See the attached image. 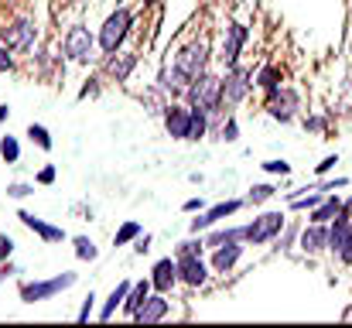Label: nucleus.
Returning a JSON list of instances; mask_svg holds the SVG:
<instances>
[{
  "instance_id": "f257e3e1",
  "label": "nucleus",
  "mask_w": 352,
  "mask_h": 328,
  "mask_svg": "<svg viewBox=\"0 0 352 328\" xmlns=\"http://www.w3.org/2000/svg\"><path fill=\"white\" fill-rule=\"evenodd\" d=\"M185 103H188V107L206 109L209 116L226 113V103H223V76H216V72H202V76H195L192 86L185 89Z\"/></svg>"
},
{
  "instance_id": "f3484780",
  "label": "nucleus",
  "mask_w": 352,
  "mask_h": 328,
  "mask_svg": "<svg viewBox=\"0 0 352 328\" xmlns=\"http://www.w3.org/2000/svg\"><path fill=\"white\" fill-rule=\"evenodd\" d=\"M137 62H140V55H137V52H126V48H120V52H113V55H107L103 69H107V76H110L113 83H126V79L133 76Z\"/></svg>"
},
{
  "instance_id": "a18cd8bd",
  "label": "nucleus",
  "mask_w": 352,
  "mask_h": 328,
  "mask_svg": "<svg viewBox=\"0 0 352 328\" xmlns=\"http://www.w3.org/2000/svg\"><path fill=\"white\" fill-rule=\"evenodd\" d=\"M182 209H185V212H206V202H202V199H188Z\"/></svg>"
},
{
  "instance_id": "4c0bfd02",
  "label": "nucleus",
  "mask_w": 352,
  "mask_h": 328,
  "mask_svg": "<svg viewBox=\"0 0 352 328\" xmlns=\"http://www.w3.org/2000/svg\"><path fill=\"white\" fill-rule=\"evenodd\" d=\"M305 130H308V133H325V130H329V120H325V116H308V120H305Z\"/></svg>"
},
{
  "instance_id": "c756f323",
  "label": "nucleus",
  "mask_w": 352,
  "mask_h": 328,
  "mask_svg": "<svg viewBox=\"0 0 352 328\" xmlns=\"http://www.w3.org/2000/svg\"><path fill=\"white\" fill-rule=\"evenodd\" d=\"M202 250H209V246H206V236H202V232H192L188 239H182V243L175 246V256H188V253H202Z\"/></svg>"
},
{
  "instance_id": "9b49d317",
  "label": "nucleus",
  "mask_w": 352,
  "mask_h": 328,
  "mask_svg": "<svg viewBox=\"0 0 352 328\" xmlns=\"http://www.w3.org/2000/svg\"><path fill=\"white\" fill-rule=\"evenodd\" d=\"M329 229H332V243H329V250L339 256V263L352 267V209L342 206V212L329 222Z\"/></svg>"
},
{
  "instance_id": "39448f33",
  "label": "nucleus",
  "mask_w": 352,
  "mask_h": 328,
  "mask_svg": "<svg viewBox=\"0 0 352 328\" xmlns=\"http://www.w3.org/2000/svg\"><path fill=\"white\" fill-rule=\"evenodd\" d=\"M100 48L96 34L86 24H69L62 34V55L69 62H93V52Z\"/></svg>"
},
{
  "instance_id": "aec40b11",
  "label": "nucleus",
  "mask_w": 352,
  "mask_h": 328,
  "mask_svg": "<svg viewBox=\"0 0 352 328\" xmlns=\"http://www.w3.org/2000/svg\"><path fill=\"white\" fill-rule=\"evenodd\" d=\"M17 219L34 232V236H41L45 243H62L65 239V229L62 226H52V222H45V219H38V216H31V212H17Z\"/></svg>"
},
{
  "instance_id": "423d86ee",
  "label": "nucleus",
  "mask_w": 352,
  "mask_h": 328,
  "mask_svg": "<svg viewBox=\"0 0 352 328\" xmlns=\"http://www.w3.org/2000/svg\"><path fill=\"white\" fill-rule=\"evenodd\" d=\"M76 281H79V274H72V270H65V274H58V277H48V281H28V284H21V301H24V305L52 301L55 294L76 287Z\"/></svg>"
},
{
  "instance_id": "4be33fe9",
  "label": "nucleus",
  "mask_w": 352,
  "mask_h": 328,
  "mask_svg": "<svg viewBox=\"0 0 352 328\" xmlns=\"http://www.w3.org/2000/svg\"><path fill=\"white\" fill-rule=\"evenodd\" d=\"M342 206H346V202L339 199V192H336V195H325V199L308 212V222H332V219L342 212Z\"/></svg>"
},
{
  "instance_id": "1a4fd4ad",
  "label": "nucleus",
  "mask_w": 352,
  "mask_h": 328,
  "mask_svg": "<svg viewBox=\"0 0 352 328\" xmlns=\"http://www.w3.org/2000/svg\"><path fill=\"white\" fill-rule=\"evenodd\" d=\"M287 226V216L270 209V212H260L246 226V246H263V243H274L280 236V229Z\"/></svg>"
},
{
  "instance_id": "72a5a7b5",
  "label": "nucleus",
  "mask_w": 352,
  "mask_h": 328,
  "mask_svg": "<svg viewBox=\"0 0 352 328\" xmlns=\"http://www.w3.org/2000/svg\"><path fill=\"white\" fill-rule=\"evenodd\" d=\"M28 137H31V144H38L41 151H52V147H55L48 127H41V123H31V127H28Z\"/></svg>"
},
{
  "instance_id": "393cba45",
  "label": "nucleus",
  "mask_w": 352,
  "mask_h": 328,
  "mask_svg": "<svg viewBox=\"0 0 352 328\" xmlns=\"http://www.w3.org/2000/svg\"><path fill=\"white\" fill-rule=\"evenodd\" d=\"M233 239H246V226H226V229H209V236H206V246L209 250H216V246H223V243H233Z\"/></svg>"
},
{
  "instance_id": "3c124183",
  "label": "nucleus",
  "mask_w": 352,
  "mask_h": 328,
  "mask_svg": "<svg viewBox=\"0 0 352 328\" xmlns=\"http://www.w3.org/2000/svg\"><path fill=\"white\" fill-rule=\"evenodd\" d=\"M346 209H352V199H349V202H346Z\"/></svg>"
},
{
  "instance_id": "2f4dec72",
  "label": "nucleus",
  "mask_w": 352,
  "mask_h": 328,
  "mask_svg": "<svg viewBox=\"0 0 352 328\" xmlns=\"http://www.w3.org/2000/svg\"><path fill=\"white\" fill-rule=\"evenodd\" d=\"M0 157L7 161V164H17L21 161V144H17V137H0Z\"/></svg>"
},
{
  "instance_id": "6e6552de",
  "label": "nucleus",
  "mask_w": 352,
  "mask_h": 328,
  "mask_svg": "<svg viewBox=\"0 0 352 328\" xmlns=\"http://www.w3.org/2000/svg\"><path fill=\"white\" fill-rule=\"evenodd\" d=\"M250 89H256L253 86V69H246V65L223 69V103H226V109L246 103Z\"/></svg>"
},
{
  "instance_id": "79ce46f5",
  "label": "nucleus",
  "mask_w": 352,
  "mask_h": 328,
  "mask_svg": "<svg viewBox=\"0 0 352 328\" xmlns=\"http://www.w3.org/2000/svg\"><path fill=\"white\" fill-rule=\"evenodd\" d=\"M93 305H96V294L89 291V298L82 301V308H79V315H76V318H79V322H89V315H93Z\"/></svg>"
},
{
  "instance_id": "b1692460",
  "label": "nucleus",
  "mask_w": 352,
  "mask_h": 328,
  "mask_svg": "<svg viewBox=\"0 0 352 328\" xmlns=\"http://www.w3.org/2000/svg\"><path fill=\"white\" fill-rule=\"evenodd\" d=\"M130 287H133L130 281H120L117 287L110 291V298H107V305L100 308V322H110V318H113V311H117V308H123V301H126V294H130Z\"/></svg>"
},
{
  "instance_id": "58836bf2",
  "label": "nucleus",
  "mask_w": 352,
  "mask_h": 328,
  "mask_svg": "<svg viewBox=\"0 0 352 328\" xmlns=\"http://www.w3.org/2000/svg\"><path fill=\"white\" fill-rule=\"evenodd\" d=\"M14 55H17V52H10V48L0 41V72H14Z\"/></svg>"
},
{
  "instance_id": "dca6fc26",
  "label": "nucleus",
  "mask_w": 352,
  "mask_h": 328,
  "mask_svg": "<svg viewBox=\"0 0 352 328\" xmlns=\"http://www.w3.org/2000/svg\"><path fill=\"white\" fill-rule=\"evenodd\" d=\"M151 284H154V291L171 294L175 284H182V277H178V260H175V256H161V260L151 267Z\"/></svg>"
},
{
  "instance_id": "cd10ccee",
  "label": "nucleus",
  "mask_w": 352,
  "mask_h": 328,
  "mask_svg": "<svg viewBox=\"0 0 352 328\" xmlns=\"http://www.w3.org/2000/svg\"><path fill=\"white\" fill-rule=\"evenodd\" d=\"M216 140H226V144L239 140V123H236L233 113H223V123L216 127Z\"/></svg>"
},
{
  "instance_id": "e433bc0d",
  "label": "nucleus",
  "mask_w": 352,
  "mask_h": 328,
  "mask_svg": "<svg viewBox=\"0 0 352 328\" xmlns=\"http://www.w3.org/2000/svg\"><path fill=\"white\" fill-rule=\"evenodd\" d=\"M260 168H263L267 175H280V178H284V175H291V164H287V161H263Z\"/></svg>"
},
{
  "instance_id": "7ed1b4c3",
  "label": "nucleus",
  "mask_w": 352,
  "mask_h": 328,
  "mask_svg": "<svg viewBox=\"0 0 352 328\" xmlns=\"http://www.w3.org/2000/svg\"><path fill=\"white\" fill-rule=\"evenodd\" d=\"M175 65H178L188 79L209 72V65H212V45H209V38H195V41L182 45V48L175 52Z\"/></svg>"
},
{
  "instance_id": "ddd939ff",
  "label": "nucleus",
  "mask_w": 352,
  "mask_h": 328,
  "mask_svg": "<svg viewBox=\"0 0 352 328\" xmlns=\"http://www.w3.org/2000/svg\"><path fill=\"white\" fill-rule=\"evenodd\" d=\"M178 260V277L185 287H206L209 284V263L202 260V253H188V256H175Z\"/></svg>"
},
{
  "instance_id": "09e8293b",
  "label": "nucleus",
  "mask_w": 352,
  "mask_h": 328,
  "mask_svg": "<svg viewBox=\"0 0 352 328\" xmlns=\"http://www.w3.org/2000/svg\"><path fill=\"white\" fill-rule=\"evenodd\" d=\"M7 116H10V107H0V123H3Z\"/></svg>"
},
{
  "instance_id": "f03ea898",
  "label": "nucleus",
  "mask_w": 352,
  "mask_h": 328,
  "mask_svg": "<svg viewBox=\"0 0 352 328\" xmlns=\"http://www.w3.org/2000/svg\"><path fill=\"white\" fill-rule=\"evenodd\" d=\"M130 28H133V14H130V7H117V10L103 21V28H100V34H96L100 52H103V55L120 52L123 41H126V34H130Z\"/></svg>"
},
{
  "instance_id": "bb28decb",
  "label": "nucleus",
  "mask_w": 352,
  "mask_h": 328,
  "mask_svg": "<svg viewBox=\"0 0 352 328\" xmlns=\"http://www.w3.org/2000/svg\"><path fill=\"white\" fill-rule=\"evenodd\" d=\"M243 206H246V199H230V202H219V206H212V209H206V216H209V222H212V226H219L223 219L236 216V212H239Z\"/></svg>"
},
{
  "instance_id": "ea45409f",
  "label": "nucleus",
  "mask_w": 352,
  "mask_h": 328,
  "mask_svg": "<svg viewBox=\"0 0 352 328\" xmlns=\"http://www.w3.org/2000/svg\"><path fill=\"white\" fill-rule=\"evenodd\" d=\"M55 175H58V171H55V164H45V168L34 175V185H52V182H55Z\"/></svg>"
},
{
  "instance_id": "de8ad7c7",
  "label": "nucleus",
  "mask_w": 352,
  "mask_h": 328,
  "mask_svg": "<svg viewBox=\"0 0 352 328\" xmlns=\"http://www.w3.org/2000/svg\"><path fill=\"white\" fill-rule=\"evenodd\" d=\"M10 274H17V270H14V263H3V267H0V284H3Z\"/></svg>"
},
{
  "instance_id": "a19ab883",
  "label": "nucleus",
  "mask_w": 352,
  "mask_h": 328,
  "mask_svg": "<svg viewBox=\"0 0 352 328\" xmlns=\"http://www.w3.org/2000/svg\"><path fill=\"white\" fill-rule=\"evenodd\" d=\"M209 229H212V222H209L206 212H199V219H192V222H188V232H209Z\"/></svg>"
},
{
  "instance_id": "412c9836",
  "label": "nucleus",
  "mask_w": 352,
  "mask_h": 328,
  "mask_svg": "<svg viewBox=\"0 0 352 328\" xmlns=\"http://www.w3.org/2000/svg\"><path fill=\"white\" fill-rule=\"evenodd\" d=\"M154 294V284H151V277H144V281H137L133 287H130V294H126V301H123V311L133 318L137 311H140V305L147 301Z\"/></svg>"
},
{
  "instance_id": "20e7f679",
  "label": "nucleus",
  "mask_w": 352,
  "mask_h": 328,
  "mask_svg": "<svg viewBox=\"0 0 352 328\" xmlns=\"http://www.w3.org/2000/svg\"><path fill=\"white\" fill-rule=\"evenodd\" d=\"M246 41H250V24H246V17H233V21L226 24V31H223V45H219V52H216V58L223 62V69L239 65Z\"/></svg>"
},
{
  "instance_id": "8fccbe9b",
  "label": "nucleus",
  "mask_w": 352,
  "mask_h": 328,
  "mask_svg": "<svg viewBox=\"0 0 352 328\" xmlns=\"http://www.w3.org/2000/svg\"><path fill=\"white\" fill-rule=\"evenodd\" d=\"M140 3H144V7H151V3H157V0H140Z\"/></svg>"
},
{
  "instance_id": "6ab92c4d",
  "label": "nucleus",
  "mask_w": 352,
  "mask_h": 328,
  "mask_svg": "<svg viewBox=\"0 0 352 328\" xmlns=\"http://www.w3.org/2000/svg\"><path fill=\"white\" fill-rule=\"evenodd\" d=\"M168 315H171V301H168V294L154 291V294L140 305V311L133 315V322H140V325H154V322H164Z\"/></svg>"
},
{
  "instance_id": "a211bd4d",
  "label": "nucleus",
  "mask_w": 352,
  "mask_h": 328,
  "mask_svg": "<svg viewBox=\"0 0 352 328\" xmlns=\"http://www.w3.org/2000/svg\"><path fill=\"white\" fill-rule=\"evenodd\" d=\"M243 253H246V239H233V243H223V246H216L212 250V270L216 274H230L236 263L243 260Z\"/></svg>"
},
{
  "instance_id": "c85d7f7f",
  "label": "nucleus",
  "mask_w": 352,
  "mask_h": 328,
  "mask_svg": "<svg viewBox=\"0 0 352 328\" xmlns=\"http://www.w3.org/2000/svg\"><path fill=\"white\" fill-rule=\"evenodd\" d=\"M72 246H76V256H79L82 263H86V260L93 263V260L100 256V246H96L89 236H76V239H72Z\"/></svg>"
},
{
  "instance_id": "c9c22d12",
  "label": "nucleus",
  "mask_w": 352,
  "mask_h": 328,
  "mask_svg": "<svg viewBox=\"0 0 352 328\" xmlns=\"http://www.w3.org/2000/svg\"><path fill=\"white\" fill-rule=\"evenodd\" d=\"M31 192H34L31 182H10V185H7V199H28Z\"/></svg>"
},
{
  "instance_id": "2eb2a0df",
  "label": "nucleus",
  "mask_w": 352,
  "mask_h": 328,
  "mask_svg": "<svg viewBox=\"0 0 352 328\" xmlns=\"http://www.w3.org/2000/svg\"><path fill=\"white\" fill-rule=\"evenodd\" d=\"M329 243H332V229H329V222H308V226L301 229V236H298V246H301V253H308V256L325 253Z\"/></svg>"
},
{
  "instance_id": "4468645a",
  "label": "nucleus",
  "mask_w": 352,
  "mask_h": 328,
  "mask_svg": "<svg viewBox=\"0 0 352 328\" xmlns=\"http://www.w3.org/2000/svg\"><path fill=\"white\" fill-rule=\"evenodd\" d=\"M154 86L168 96V100H185V89L192 86V79L171 62V65H164L161 72H157V79H154Z\"/></svg>"
},
{
  "instance_id": "37998d69",
  "label": "nucleus",
  "mask_w": 352,
  "mask_h": 328,
  "mask_svg": "<svg viewBox=\"0 0 352 328\" xmlns=\"http://www.w3.org/2000/svg\"><path fill=\"white\" fill-rule=\"evenodd\" d=\"M336 164H339V157H336V154H329V157H325V161H322V164H318L315 171H318V175H329V171H332Z\"/></svg>"
},
{
  "instance_id": "5701e85b",
  "label": "nucleus",
  "mask_w": 352,
  "mask_h": 328,
  "mask_svg": "<svg viewBox=\"0 0 352 328\" xmlns=\"http://www.w3.org/2000/svg\"><path fill=\"white\" fill-rule=\"evenodd\" d=\"M253 86L263 89V93L284 86V69H280V65H260V69L253 72Z\"/></svg>"
},
{
  "instance_id": "473e14b6",
  "label": "nucleus",
  "mask_w": 352,
  "mask_h": 328,
  "mask_svg": "<svg viewBox=\"0 0 352 328\" xmlns=\"http://www.w3.org/2000/svg\"><path fill=\"white\" fill-rule=\"evenodd\" d=\"M274 195H277L274 185H267V182H263V185H253L250 195H246V206H263V202H270Z\"/></svg>"
},
{
  "instance_id": "a878e982",
  "label": "nucleus",
  "mask_w": 352,
  "mask_h": 328,
  "mask_svg": "<svg viewBox=\"0 0 352 328\" xmlns=\"http://www.w3.org/2000/svg\"><path fill=\"white\" fill-rule=\"evenodd\" d=\"M209 130H212V116H209L206 109L192 107V127H188V140H192V144H199V140H202Z\"/></svg>"
},
{
  "instance_id": "c03bdc74",
  "label": "nucleus",
  "mask_w": 352,
  "mask_h": 328,
  "mask_svg": "<svg viewBox=\"0 0 352 328\" xmlns=\"http://www.w3.org/2000/svg\"><path fill=\"white\" fill-rule=\"evenodd\" d=\"M14 253V239L10 236H0V260H7Z\"/></svg>"
},
{
  "instance_id": "7c9ffc66",
  "label": "nucleus",
  "mask_w": 352,
  "mask_h": 328,
  "mask_svg": "<svg viewBox=\"0 0 352 328\" xmlns=\"http://www.w3.org/2000/svg\"><path fill=\"white\" fill-rule=\"evenodd\" d=\"M144 232V226L140 222H123L117 229V236H113V246H126V243H137V236Z\"/></svg>"
},
{
  "instance_id": "0eeeda50",
  "label": "nucleus",
  "mask_w": 352,
  "mask_h": 328,
  "mask_svg": "<svg viewBox=\"0 0 352 328\" xmlns=\"http://www.w3.org/2000/svg\"><path fill=\"white\" fill-rule=\"evenodd\" d=\"M263 109H267L270 120L291 123V120H298V113H301V96H298V89H291V86H277V89L267 93Z\"/></svg>"
},
{
  "instance_id": "49530a36",
  "label": "nucleus",
  "mask_w": 352,
  "mask_h": 328,
  "mask_svg": "<svg viewBox=\"0 0 352 328\" xmlns=\"http://www.w3.org/2000/svg\"><path fill=\"white\" fill-rule=\"evenodd\" d=\"M133 250H137V253H147V250H151V232H140V236H137V246H133Z\"/></svg>"
},
{
  "instance_id": "9d476101",
  "label": "nucleus",
  "mask_w": 352,
  "mask_h": 328,
  "mask_svg": "<svg viewBox=\"0 0 352 328\" xmlns=\"http://www.w3.org/2000/svg\"><path fill=\"white\" fill-rule=\"evenodd\" d=\"M0 41L10 48V52H31L34 48V41H38V24L31 21V17H14L10 24H3L0 28Z\"/></svg>"
},
{
  "instance_id": "f704fd0d",
  "label": "nucleus",
  "mask_w": 352,
  "mask_h": 328,
  "mask_svg": "<svg viewBox=\"0 0 352 328\" xmlns=\"http://www.w3.org/2000/svg\"><path fill=\"white\" fill-rule=\"evenodd\" d=\"M301 236V226H284L280 236H277V250H291V243Z\"/></svg>"
},
{
  "instance_id": "f8f14e48",
  "label": "nucleus",
  "mask_w": 352,
  "mask_h": 328,
  "mask_svg": "<svg viewBox=\"0 0 352 328\" xmlns=\"http://www.w3.org/2000/svg\"><path fill=\"white\" fill-rule=\"evenodd\" d=\"M161 123L168 130L171 140H188V127H192V107L182 103V100H171L164 113H161Z\"/></svg>"
}]
</instances>
